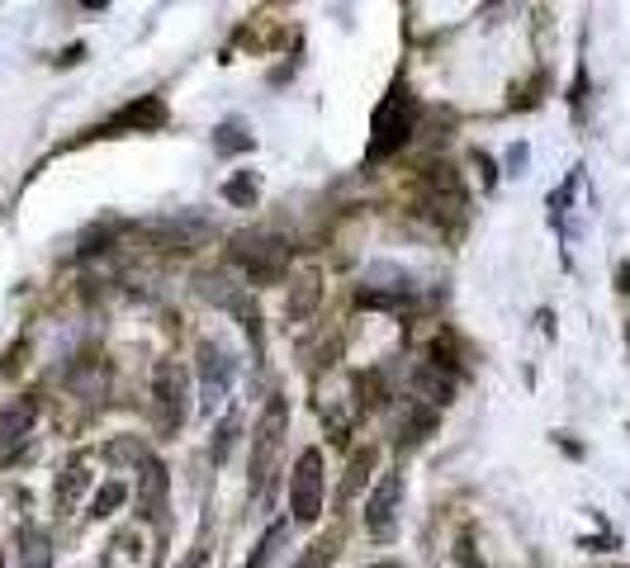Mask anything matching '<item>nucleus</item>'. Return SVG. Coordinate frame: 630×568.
Masks as SVG:
<instances>
[{
    "mask_svg": "<svg viewBox=\"0 0 630 568\" xmlns=\"http://www.w3.org/2000/svg\"><path fill=\"white\" fill-rule=\"evenodd\" d=\"M398 502H403V479L398 474H379L375 493L365 497V531L375 540H389L398 531Z\"/></svg>",
    "mask_w": 630,
    "mask_h": 568,
    "instance_id": "nucleus-8",
    "label": "nucleus"
},
{
    "mask_svg": "<svg viewBox=\"0 0 630 568\" xmlns=\"http://www.w3.org/2000/svg\"><path fill=\"white\" fill-rule=\"evenodd\" d=\"M256 195H261V190H256V176H252V171H237V176L223 185V199H228V204H237V209H252Z\"/></svg>",
    "mask_w": 630,
    "mask_h": 568,
    "instance_id": "nucleus-20",
    "label": "nucleus"
},
{
    "mask_svg": "<svg viewBox=\"0 0 630 568\" xmlns=\"http://www.w3.org/2000/svg\"><path fill=\"white\" fill-rule=\"evenodd\" d=\"M417 204H422V213H432L436 223L460 228L469 213V195H465V185H460V171L446 166V161L422 166V176H417Z\"/></svg>",
    "mask_w": 630,
    "mask_h": 568,
    "instance_id": "nucleus-2",
    "label": "nucleus"
},
{
    "mask_svg": "<svg viewBox=\"0 0 630 568\" xmlns=\"http://www.w3.org/2000/svg\"><path fill=\"white\" fill-rule=\"evenodd\" d=\"M375 568H394V564H375Z\"/></svg>",
    "mask_w": 630,
    "mask_h": 568,
    "instance_id": "nucleus-25",
    "label": "nucleus"
},
{
    "mask_svg": "<svg viewBox=\"0 0 630 568\" xmlns=\"http://www.w3.org/2000/svg\"><path fill=\"white\" fill-rule=\"evenodd\" d=\"M285 426H289V408L285 398L275 393L261 412V426H256V441H252V493H261L275 469V455H280V441H285Z\"/></svg>",
    "mask_w": 630,
    "mask_h": 568,
    "instance_id": "nucleus-6",
    "label": "nucleus"
},
{
    "mask_svg": "<svg viewBox=\"0 0 630 568\" xmlns=\"http://www.w3.org/2000/svg\"><path fill=\"white\" fill-rule=\"evenodd\" d=\"M19 568H53V540L38 526H19Z\"/></svg>",
    "mask_w": 630,
    "mask_h": 568,
    "instance_id": "nucleus-13",
    "label": "nucleus"
},
{
    "mask_svg": "<svg viewBox=\"0 0 630 568\" xmlns=\"http://www.w3.org/2000/svg\"><path fill=\"white\" fill-rule=\"evenodd\" d=\"M228 256L252 284H280L289 275V242L275 232H237Z\"/></svg>",
    "mask_w": 630,
    "mask_h": 568,
    "instance_id": "nucleus-3",
    "label": "nucleus"
},
{
    "mask_svg": "<svg viewBox=\"0 0 630 568\" xmlns=\"http://www.w3.org/2000/svg\"><path fill=\"white\" fill-rule=\"evenodd\" d=\"M81 488H86V464L76 460L72 469H67V479L57 483V507H62V512H72V507H76V493H81Z\"/></svg>",
    "mask_w": 630,
    "mask_h": 568,
    "instance_id": "nucleus-21",
    "label": "nucleus"
},
{
    "mask_svg": "<svg viewBox=\"0 0 630 568\" xmlns=\"http://www.w3.org/2000/svg\"><path fill=\"white\" fill-rule=\"evenodd\" d=\"M578 190H583V166H574V171H569V180H564L555 195H550V223H555L564 237H569V213H574V209H569V199H574Z\"/></svg>",
    "mask_w": 630,
    "mask_h": 568,
    "instance_id": "nucleus-16",
    "label": "nucleus"
},
{
    "mask_svg": "<svg viewBox=\"0 0 630 568\" xmlns=\"http://www.w3.org/2000/svg\"><path fill=\"white\" fill-rule=\"evenodd\" d=\"M166 124V105L162 95H143V100H133V105H124L114 119H105V124L95 128L100 138H114V133H152V128Z\"/></svg>",
    "mask_w": 630,
    "mask_h": 568,
    "instance_id": "nucleus-9",
    "label": "nucleus"
},
{
    "mask_svg": "<svg viewBox=\"0 0 630 568\" xmlns=\"http://www.w3.org/2000/svg\"><path fill=\"white\" fill-rule=\"evenodd\" d=\"M214 152H223V157L252 152V133H247L242 124H218V128H214Z\"/></svg>",
    "mask_w": 630,
    "mask_h": 568,
    "instance_id": "nucleus-17",
    "label": "nucleus"
},
{
    "mask_svg": "<svg viewBox=\"0 0 630 568\" xmlns=\"http://www.w3.org/2000/svg\"><path fill=\"white\" fill-rule=\"evenodd\" d=\"M285 535H289V521H275L266 535H261V545H256V554L247 559V568H266L275 554H280V545H285Z\"/></svg>",
    "mask_w": 630,
    "mask_h": 568,
    "instance_id": "nucleus-19",
    "label": "nucleus"
},
{
    "mask_svg": "<svg viewBox=\"0 0 630 568\" xmlns=\"http://www.w3.org/2000/svg\"><path fill=\"white\" fill-rule=\"evenodd\" d=\"M318 294H323V284H318V270L299 275V284H294V294H289V303H285V318H289V322H304L308 313H313Z\"/></svg>",
    "mask_w": 630,
    "mask_h": 568,
    "instance_id": "nucleus-15",
    "label": "nucleus"
},
{
    "mask_svg": "<svg viewBox=\"0 0 630 568\" xmlns=\"http://www.w3.org/2000/svg\"><path fill=\"white\" fill-rule=\"evenodd\" d=\"M237 379V360L223 341H199V403L214 417L223 403H228V389Z\"/></svg>",
    "mask_w": 630,
    "mask_h": 568,
    "instance_id": "nucleus-5",
    "label": "nucleus"
},
{
    "mask_svg": "<svg viewBox=\"0 0 630 568\" xmlns=\"http://www.w3.org/2000/svg\"><path fill=\"white\" fill-rule=\"evenodd\" d=\"M138 512L152 526H166V464L143 455V483H138Z\"/></svg>",
    "mask_w": 630,
    "mask_h": 568,
    "instance_id": "nucleus-10",
    "label": "nucleus"
},
{
    "mask_svg": "<svg viewBox=\"0 0 630 568\" xmlns=\"http://www.w3.org/2000/svg\"><path fill=\"white\" fill-rule=\"evenodd\" d=\"M413 124H417V100L408 81H394L389 95L379 100L375 119H370V147H365V161H384L394 157L403 142L413 138Z\"/></svg>",
    "mask_w": 630,
    "mask_h": 568,
    "instance_id": "nucleus-1",
    "label": "nucleus"
},
{
    "mask_svg": "<svg viewBox=\"0 0 630 568\" xmlns=\"http://www.w3.org/2000/svg\"><path fill=\"white\" fill-rule=\"evenodd\" d=\"M152 408H157V431L162 436H176L185 417H190V384H185V370L176 360H162L152 370Z\"/></svg>",
    "mask_w": 630,
    "mask_h": 568,
    "instance_id": "nucleus-4",
    "label": "nucleus"
},
{
    "mask_svg": "<svg viewBox=\"0 0 630 568\" xmlns=\"http://www.w3.org/2000/svg\"><path fill=\"white\" fill-rule=\"evenodd\" d=\"M289 507L299 526H313L323 512V450L308 445L304 455L294 460V479H289Z\"/></svg>",
    "mask_w": 630,
    "mask_h": 568,
    "instance_id": "nucleus-7",
    "label": "nucleus"
},
{
    "mask_svg": "<svg viewBox=\"0 0 630 568\" xmlns=\"http://www.w3.org/2000/svg\"><path fill=\"white\" fill-rule=\"evenodd\" d=\"M460 568H474V550H469V535H460Z\"/></svg>",
    "mask_w": 630,
    "mask_h": 568,
    "instance_id": "nucleus-23",
    "label": "nucleus"
},
{
    "mask_svg": "<svg viewBox=\"0 0 630 568\" xmlns=\"http://www.w3.org/2000/svg\"><path fill=\"white\" fill-rule=\"evenodd\" d=\"M337 550H342V535H327V540H313L304 550V559L294 568H332L337 564Z\"/></svg>",
    "mask_w": 630,
    "mask_h": 568,
    "instance_id": "nucleus-18",
    "label": "nucleus"
},
{
    "mask_svg": "<svg viewBox=\"0 0 630 568\" xmlns=\"http://www.w3.org/2000/svg\"><path fill=\"white\" fill-rule=\"evenodd\" d=\"M413 393L422 398V403H432V408H446L450 398H455V379L441 374L436 365H422V370L413 374Z\"/></svg>",
    "mask_w": 630,
    "mask_h": 568,
    "instance_id": "nucleus-12",
    "label": "nucleus"
},
{
    "mask_svg": "<svg viewBox=\"0 0 630 568\" xmlns=\"http://www.w3.org/2000/svg\"><path fill=\"white\" fill-rule=\"evenodd\" d=\"M199 564H204V550H190V554H185V564H180V568H199Z\"/></svg>",
    "mask_w": 630,
    "mask_h": 568,
    "instance_id": "nucleus-24",
    "label": "nucleus"
},
{
    "mask_svg": "<svg viewBox=\"0 0 630 568\" xmlns=\"http://www.w3.org/2000/svg\"><path fill=\"white\" fill-rule=\"evenodd\" d=\"M379 464V450L375 445H365V450H356V455H351V464H346V479H342V493H337V507H351V497L360 493V483H365V474H370V469H375Z\"/></svg>",
    "mask_w": 630,
    "mask_h": 568,
    "instance_id": "nucleus-14",
    "label": "nucleus"
},
{
    "mask_svg": "<svg viewBox=\"0 0 630 568\" xmlns=\"http://www.w3.org/2000/svg\"><path fill=\"white\" fill-rule=\"evenodd\" d=\"M34 403H10V408H0V464L19 455L24 441H29V431H34Z\"/></svg>",
    "mask_w": 630,
    "mask_h": 568,
    "instance_id": "nucleus-11",
    "label": "nucleus"
},
{
    "mask_svg": "<svg viewBox=\"0 0 630 568\" xmlns=\"http://www.w3.org/2000/svg\"><path fill=\"white\" fill-rule=\"evenodd\" d=\"M124 497H128L124 483H105V488L95 493V502H90V516H95V521H100V516H109L119 502H124Z\"/></svg>",
    "mask_w": 630,
    "mask_h": 568,
    "instance_id": "nucleus-22",
    "label": "nucleus"
}]
</instances>
